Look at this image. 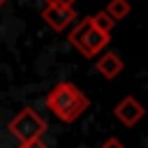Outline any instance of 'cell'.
Here are the masks:
<instances>
[{
    "instance_id": "12",
    "label": "cell",
    "mask_w": 148,
    "mask_h": 148,
    "mask_svg": "<svg viewBox=\"0 0 148 148\" xmlns=\"http://www.w3.org/2000/svg\"><path fill=\"white\" fill-rule=\"evenodd\" d=\"M5 2H7V0H0V7H2V5H5Z\"/></svg>"
},
{
    "instance_id": "11",
    "label": "cell",
    "mask_w": 148,
    "mask_h": 148,
    "mask_svg": "<svg viewBox=\"0 0 148 148\" xmlns=\"http://www.w3.org/2000/svg\"><path fill=\"white\" fill-rule=\"evenodd\" d=\"M99 148H125V146H123V141H120V139H116V136H109V139H106V141H104Z\"/></svg>"
},
{
    "instance_id": "4",
    "label": "cell",
    "mask_w": 148,
    "mask_h": 148,
    "mask_svg": "<svg viewBox=\"0 0 148 148\" xmlns=\"http://www.w3.org/2000/svg\"><path fill=\"white\" fill-rule=\"evenodd\" d=\"M42 18H44V23H46L51 30L62 32V30H67V28L74 23L76 12L69 9V7H44V9H42Z\"/></svg>"
},
{
    "instance_id": "8",
    "label": "cell",
    "mask_w": 148,
    "mask_h": 148,
    "mask_svg": "<svg viewBox=\"0 0 148 148\" xmlns=\"http://www.w3.org/2000/svg\"><path fill=\"white\" fill-rule=\"evenodd\" d=\"M90 25L95 28V30H99V32H104V35H111V30L116 28V23L111 21V16L102 9V12H97L95 16H90Z\"/></svg>"
},
{
    "instance_id": "10",
    "label": "cell",
    "mask_w": 148,
    "mask_h": 148,
    "mask_svg": "<svg viewBox=\"0 0 148 148\" xmlns=\"http://www.w3.org/2000/svg\"><path fill=\"white\" fill-rule=\"evenodd\" d=\"M16 148H49L42 139H32V141H23V143H18Z\"/></svg>"
},
{
    "instance_id": "5",
    "label": "cell",
    "mask_w": 148,
    "mask_h": 148,
    "mask_svg": "<svg viewBox=\"0 0 148 148\" xmlns=\"http://www.w3.org/2000/svg\"><path fill=\"white\" fill-rule=\"evenodd\" d=\"M109 39H111V35H104V32H99V30H95L92 25H90V30L83 35V39L79 42V46H76V51L83 56V58H92V56H97L106 44H109Z\"/></svg>"
},
{
    "instance_id": "1",
    "label": "cell",
    "mask_w": 148,
    "mask_h": 148,
    "mask_svg": "<svg viewBox=\"0 0 148 148\" xmlns=\"http://www.w3.org/2000/svg\"><path fill=\"white\" fill-rule=\"evenodd\" d=\"M46 106L49 111L62 120V123H74L83 116V111L88 109V97L81 92L79 86H74L72 81H60L51 88V92L46 95Z\"/></svg>"
},
{
    "instance_id": "7",
    "label": "cell",
    "mask_w": 148,
    "mask_h": 148,
    "mask_svg": "<svg viewBox=\"0 0 148 148\" xmlns=\"http://www.w3.org/2000/svg\"><path fill=\"white\" fill-rule=\"evenodd\" d=\"M104 12L111 16L113 23H118V21H123L125 16H130L132 5H130V0H109V5H106Z\"/></svg>"
},
{
    "instance_id": "2",
    "label": "cell",
    "mask_w": 148,
    "mask_h": 148,
    "mask_svg": "<svg viewBox=\"0 0 148 148\" xmlns=\"http://www.w3.org/2000/svg\"><path fill=\"white\" fill-rule=\"evenodd\" d=\"M7 130H9L12 136H16V139L23 143V141L42 139V134L49 130V125H46V120H44L35 109L25 106V109H21V111L9 120Z\"/></svg>"
},
{
    "instance_id": "3",
    "label": "cell",
    "mask_w": 148,
    "mask_h": 148,
    "mask_svg": "<svg viewBox=\"0 0 148 148\" xmlns=\"http://www.w3.org/2000/svg\"><path fill=\"white\" fill-rule=\"evenodd\" d=\"M113 116H116L125 127H134V125L143 118V106H141V102H139L136 97L127 95V97H123V99L113 106Z\"/></svg>"
},
{
    "instance_id": "6",
    "label": "cell",
    "mask_w": 148,
    "mask_h": 148,
    "mask_svg": "<svg viewBox=\"0 0 148 148\" xmlns=\"http://www.w3.org/2000/svg\"><path fill=\"white\" fill-rule=\"evenodd\" d=\"M95 67H97V72L104 76V79H116L120 72H123V67H125V62H123V58L116 53V51H106L104 56H99V60L95 62Z\"/></svg>"
},
{
    "instance_id": "9",
    "label": "cell",
    "mask_w": 148,
    "mask_h": 148,
    "mask_svg": "<svg viewBox=\"0 0 148 148\" xmlns=\"http://www.w3.org/2000/svg\"><path fill=\"white\" fill-rule=\"evenodd\" d=\"M46 7H69L74 9V0H44Z\"/></svg>"
}]
</instances>
